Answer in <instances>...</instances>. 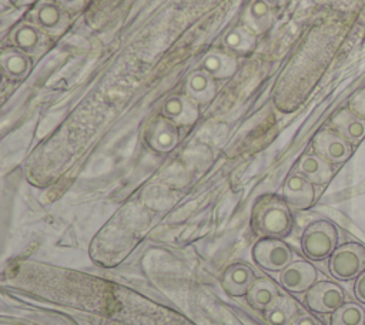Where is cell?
<instances>
[{
	"label": "cell",
	"instance_id": "cell-1",
	"mask_svg": "<svg viewBox=\"0 0 365 325\" xmlns=\"http://www.w3.org/2000/svg\"><path fill=\"white\" fill-rule=\"evenodd\" d=\"M338 242V229L329 221L319 220L309 224L302 237L301 248L312 261H322L332 255Z\"/></svg>",
	"mask_w": 365,
	"mask_h": 325
},
{
	"label": "cell",
	"instance_id": "cell-2",
	"mask_svg": "<svg viewBox=\"0 0 365 325\" xmlns=\"http://www.w3.org/2000/svg\"><path fill=\"white\" fill-rule=\"evenodd\" d=\"M252 224L259 234L268 238H282L292 228V217L287 205L279 201H269L255 211Z\"/></svg>",
	"mask_w": 365,
	"mask_h": 325
},
{
	"label": "cell",
	"instance_id": "cell-3",
	"mask_svg": "<svg viewBox=\"0 0 365 325\" xmlns=\"http://www.w3.org/2000/svg\"><path fill=\"white\" fill-rule=\"evenodd\" d=\"M329 271L341 281L358 278L365 271V248L356 242H346L329 257Z\"/></svg>",
	"mask_w": 365,
	"mask_h": 325
},
{
	"label": "cell",
	"instance_id": "cell-4",
	"mask_svg": "<svg viewBox=\"0 0 365 325\" xmlns=\"http://www.w3.org/2000/svg\"><path fill=\"white\" fill-rule=\"evenodd\" d=\"M254 261L269 271H282L291 264L292 251L279 238H262L252 248Z\"/></svg>",
	"mask_w": 365,
	"mask_h": 325
},
{
	"label": "cell",
	"instance_id": "cell-5",
	"mask_svg": "<svg viewBox=\"0 0 365 325\" xmlns=\"http://www.w3.org/2000/svg\"><path fill=\"white\" fill-rule=\"evenodd\" d=\"M305 301L312 311L319 314H329L336 311L345 302V295L342 288L335 282L321 281L314 284L307 291Z\"/></svg>",
	"mask_w": 365,
	"mask_h": 325
},
{
	"label": "cell",
	"instance_id": "cell-6",
	"mask_svg": "<svg viewBox=\"0 0 365 325\" xmlns=\"http://www.w3.org/2000/svg\"><path fill=\"white\" fill-rule=\"evenodd\" d=\"M317 154L324 157L331 164H342L352 154L351 143L342 137L338 131L324 130L321 131L314 141Z\"/></svg>",
	"mask_w": 365,
	"mask_h": 325
},
{
	"label": "cell",
	"instance_id": "cell-7",
	"mask_svg": "<svg viewBox=\"0 0 365 325\" xmlns=\"http://www.w3.org/2000/svg\"><path fill=\"white\" fill-rule=\"evenodd\" d=\"M317 281V269L307 261L291 262L281 271L279 282L291 292L308 291Z\"/></svg>",
	"mask_w": 365,
	"mask_h": 325
},
{
	"label": "cell",
	"instance_id": "cell-8",
	"mask_svg": "<svg viewBox=\"0 0 365 325\" xmlns=\"http://www.w3.org/2000/svg\"><path fill=\"white\" fill-rule=\"evenodd\" d=\"M254 282H255V278H254L252 269L248 265L240 264V262L227 267L221 277L222 289L232 296L248 294Z\"/></svg>",
	"mask_w": 365,
	"mask_h": 325
},
{
	"label": "cell",
	"instance_id": "cell-9",
	"mask_svg": "<svg viewBox=\"0 0 365 325\" xmlns=\"http://www.w3.org/2000/svg\"><path fill=\"white\" fill-rule=\"evenodd\" d=\"M284 195L289 205L294 208H308L315 198L312 182L302 174H292L288 177L284 185Z\"/></svg>",
	"mask_w": 365,
	"mask_h": 325
},
{
	"label": "cell",
	"instance_id": "cell-10",
	"mask_svg": "<svg viewBox=\"0 0 365 325\" xmlns=\"http://www.w3.org/2000/svg\"><path fill=\"white\" fill-rule=\"evenodd\" d=\"M332 125L335 131L345 137L351 144H356L365 137V118H362L352 110L339 111L334 117Z\"/></svg>",
	"mask_w": 365,
	"mask_h": 325
},
{
	"label": "cell",
	"instance_id": "cell-11",
	"mask_svg": "<svg viewBox=\"0 0 365 325\" xmlns=\"http://www.w3.org/2000/svg\"><path fill=\"white\" fill-rule=\"evenodd\" d=\"M147 141L157 151H170L177 145L178 133L173 123L160 118L147 130Z\"/></svg>",
	"mask_w": 365,
	"mask_h": 325
},
{
	"label": "cell",
	"instance_id": "cell-12",
	"mask_svg": "<svg viewBox=\"0 0 365 325\" xmlns=\"http://www.w3.org/2000/svg\"><path fill=\"white\" fill-rule=\"evenodd\" d=\"M299 172L314 184H327L332 177V165L319 154L304 155L299 161Z\"/></svg>",
	"mask_w": 365,
	"mask_h": 325
},
{
	"label": "cell",
	"instance_id": "cell-13",
	"mask_svg": "<svg viewBox=\"0 0 365 325\" xmlns=\"http://www.w3.org/2000/svg\"><path fill=\"white\" fill-rule=\"evenodd\" d=\"M164 113L174 123L182 124V125H190L195 123V120L198 118V111L195 104L191 100L182 98V97L168 98L164 104Z\"/></svg>",
	"mask_w": 365,
	"mask_h": 325
},
{
	"label": "cell",
	"instance_id": "cell-14",
	"mask_svg": "<svg viewBox=\"0 0 365 325\" xmlns=\"http://www.w3.org/2000/svg\"><path fill=\"white\" fill-rule=\"evenodd\" d=\"M248 302L255 309L267 311L279 298L278 288L269 279H257L248 291Z\"/></svg>",
	"mask_w": 365,
	"mask_h": 325
},
{
	"label": "cell",
	"instance_id": "cell-15",
	"mask_svg": "<svg viewBox=\"0 0 365 325\" xmlns=\"http://www.w3.org/2000/svg\"><path fill=\"white\" fill-rule=\"evenodd\" d=\"M298 314L295 301L289 296H279L274 305L267 309V321L271 325H289Z\"/></svg>",
	"mask_w": 365,
	"mask_h": 325
},
{
	"label": "cell",
	"instance_id": "cell-16",
	"mask_svg": "<svg viewBox=\"0 0 365 325\" xmlns=\"http://www.w3.org/2000/svg\"><path fill=\"white\" fill-rule=\"evenodd\" d=\"M247 23L255 33H264L272 23L269 4L264 0H255L247 11Z\"/></svg>",
	"mask_w": 365,
	"mask_h": 325
},
{
	"label": "cell",
	"instance_id": "cell-17",
	"mask_svg": "<svg viewBox=\"0 0 365 325\" xmlns=\"http://www.w3.org/2000/svg\"><path fill=\"white\" fill-rule=\"evenodd\" d=\"M331 325H365V311L355 302H344L332 312Z\"/></svg>",
	"mask_w": 365,
	"mask_h": 325
},
{
	"label": "cell",
	"instance_id": "cell-18",
	"mask_svg": "<svg viewBox=\"0 0 365 325\" xmlns=\"http://www.w3.org/2000/svg\"><path fill=\"white\" fill-rule=\"evenodd\" d=\"M202 66L208 74L217 78L228 77L235 70V60L221 53H211L202 60Z\"/></svg>",
	"mask_w": 365,
	"mask_h": 325
},
{
	"label": "cell",
	"instance_id": "cell-19",
	"mask_svg": "<svg viewBox=\"0 0 365 325\" xmlns=\"http://www.w3.org/2000/svg\"><path fill=\"white\" fill-rule=\"evenodd\" d=\"M188 91L194 100L205 103L212 98L215 93V86L208 74L197 73L188 80Z\"/></svg>",
	"mask_w": 365,
	"mask_h": 325
},
{
	"label": "cell",
	"instance_id": "cell-20",
	"mask_svg": "<svg viewBox=\"0 0 365 325\" xmlns=\"http://www.w3.org/2000/svg\"><path fill=\"white\" fill-rule=\"evenodd\" d=\"M224 43L228 48L238 51V53H247L254 47L255 38L250 30L245 29H235L230 31L224 37Z\"/></svg>",
	"mask_w": 365,
	"mask_h": 325
},
{
	"label": "cell",
	"instance_id": "cell-21",
	"mask_svg": "<svg viewBox=\"0 0 365 325\" xmlns=\"http://www.w3.org/2000/svg\"><path fill=\"white\" fill-rule=\"evenodd\" d=\"M3 67L11 76H21L27 70V61L20 54H7L3 57Z\"/></svg>",
	"mask_w": 365,
	"mask_h": 325
},
{
	"label": "cell",
	"instance_id": "cell-22",
	"mask_svg": "<svg viewBox=\"0 0 365 325\" xmlns=\"http://www.w3.org/2000/svg\"><path fill=\"white\" fill-rule=\"evenodd\" d=\"M37 19H38L40 24H43L47 29H51V27L57 26V23L60 21V11L56 6L46 4V6L40 7V10L37 13Z\"/></svg>",
	"mask_w": 365,
	"mask_h": 325
},
{
	"label": "cell",
	"instance_id": "cell-23",
	"mask_svg": "<svg viewBox=\"0 0 365 325\" xmlns=\"http://www.w3.org/2000/svg\"><path fill=\"white\" fill-rule=\"evenodd\" d=\"M16 43L23 48H30L37 43V31L30 27L24 26L16 33Z\"/></svg>",
	"mask_w": 365,
	"mask_h": 325
},
{
	"label": "cell",
	"instance_id": "cell-24",
	"mask_svg": "<svg viewBox=\"0 0 365 325\" xmlns=\"http://www.w3.org/2000/svg\"><path fill=\"white\" fill-rule=\"evenodd\" d=\"M351 110L365 118V88L356 93L351 101Z\"/></svg>",
	"mask_w": 365,
	"mask_h": 325
},
{
	"label": "cell",
	"instance_id": "cell-25",
	"mask_svg": "<svg viewBox=\"0 0 365 325\" xmlns=\"http://www.w3.org/2000/svg\"><path fill=\"white\" fill-rule=\"evenodd\" d=\"M354 294L359 302L365 304V271L356 278L354 285Z\"/></svg>",
	"mask_w": 365,
	"mask_h": 325
},
{
	"label": "cell",
	"instance_id": "cell-26",
	"mask_svg": "<svg viewBox=\"0 0 365 325\" xmlns=\"http://www.w3.org/2000/svg\"><path fill=\"white\" fill-rule=\"evenodd\" d=\"M289 325H318L317 319L308 314H297Z\"/></svg>",
	"mask_w": 365,
	"mask_h": 325
},
{
	"label": "cell",
	"instance_id": "cell-27",
	"mask_svg": "<svg viewBox=\"0 0 365 325\" xmlns=\"http://www.w3.org/2000/svg\"><path fill=\"white\" fill-rule=\"evenodd\" d=\"M264 1H267L269 6H275V4L282 3V0H264Z\"/></svg>",
	"mask_w": 365,
	"mask_h": 325
},
{
	"label": "cell",
	"instance_id": "cell-28",
	"mask_svg": "<svg viewBox=\"0 0 365 325\" xmlns=\"http://www.w3.org/2000/svg\"><path fill=\"white\" fill-rule=\"evenodd\" d=\"M64 4H68V6H71V4H77L80 0H61Z\"/></svg>",
	"mask_w": 365,
	"mask_h": 325
}]
</instances>
